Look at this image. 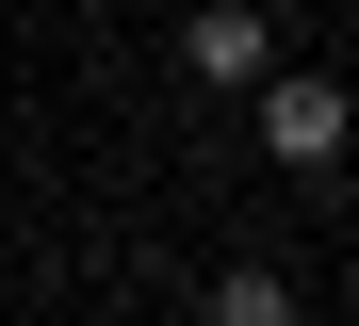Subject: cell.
<instances>
[{
	"label": "cell",
	"instance_id": "obj_1",
	"mask_svg": "<svg viewBox=\"0 0 359 326\" xmlns=\"http://www.w3.org/2000/svg\"><path fill=\"white\" fill-rule=\"evenodd\" d=\"M245 98H262V163H294V179H327V163H343V130H359V98L327 82V65H262Z\"/></svg>",
	"mask_w": 359,
	"mask_h": 326
},
{
	"label": "cell",
	"instance_id": "obj_2",
	"mask_svg": "<svg viewBox=\"0 0 359 326\" xmlns=\"http://www.w3.org/2000/svg\"><path fill=\"white\" fill-rule=\"evenodd\" d=\"M180 65H196V82H262V65H278V17H262V0H196V17H180Z\"/></svg>",
	"mask_w": 359,
	"mask_h": 326
},
{
	"label": "cell",
	"instance_id": "obj_3",
	"mask_svg": "<svg viewBox=\"0 0 359 326\" xmlns=\"http://www.w3.org/2000/svg\"><path fill=\"white\" fill-rule=\"evenodd\" d=\"M196 326H294V278L278 261H229V278L196 294Z\"/></svg>",
	"mask_w": 359,
	"mask_h": 326
}]
</instances>
